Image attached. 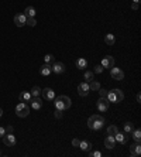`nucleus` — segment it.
I'll return each mask as SVG.
<instances>
[{"label": "nucleus", "mask_w": 141, "mask_h": 157, "mask_svg": "<svg viewBox=\"0 0 141 157\" xmlns=\"http://www.w3.org/2000/svg\"><path fill=\"white\" fill-rule=\"evenodd\" d=\"M104 125V118L100 115H92L88 119V127L92 130H100Z\"/></svg>", "instance_id": "1"}, {"label": "nucleus", "mask_w": 141, "mask_h": 157, "mask_svg": "<svg viewBox=\"0 0 141 157\" xmlns=\"http://www.w3.org/2000/svg\"><path fill=\"white\" fill-rule=\"evenodd\" d=\"M55 102V109H61V111H65V109H69L70 108V99L65 95H59L54 99Z\"/></svg>", "instance_id": "2"}, {"label": "nucleus", "mask_w": 141, "mask_h": 157, "mask_svg": "<svg viewBox=\"0 0 141 157\" xmlns=\"http://www.w3.org/2000/svg\"><path fill=\"white\" fill-rule=\"evenodd\" d=\"M107 101L109 102H113V103H118L124 99V93H123L122 89H113L110 92H107Z\"/></svg>", "instance_id": "3"}, {"label": "nucleus", "mask_w": 141, "mask_h": 157, "mask_svg": "<svg viewBox=\"0 0 141 157\" xmlns=\"http://www.w3.org/2000/svg\"><path fill=\"white\" fill-rule=\"evenodd\" d=\"M28 113H30V106L26 102H20L16 106V115L19 118H26V116H28Z\"/></svg>", "instance_id": "4"}, {"label": "nucleus", "mask_w": 141, "mask_h": 157, "mask_svg": "<svg viewBox=\"0 0 141 157\" xmlns=\"http://www.w3.org/2000/svg\"><path fill=\"white\" fill-rule=\"evenodd\" d=\"M110 75H112L113 79L116 81H122L124 78V72L122 71V68H116V67H112L110 68Z\"/></svg>", "instance_id": "5"}, {"label": "nucleus", "mask_w": 141, "mask_h": 157, "mask_svg": "<svg viewBox=\"0 0 141 157\" xmlns=\"http://www.w3.org/2000/svg\"><path fill=\"white\" fill-rule=\"evenodd\" d=\"M2 139H3V143H4L6 146H9V147L16 146V136H14L13 133H6Z\"/></svg>", "instance_id": "6"}, {"label": "nucleus", "mask_w": 141, "mask_h": 157, "mask_svg": "<svg viewBox=\"0 0 141 157\" xmlns=\"http://www.w3.org/2000/svg\"><path fill=\"white\" fill-rule=\"evenodd\" d=\"M41 93H42V98H44L45 101H54V99H55V91L51 88L41 89Z\"/></svg>", "instance_id": "7"}, {"label": "nucleus", "mask_w": 141, "mask_h": 157, "mask_svg": "<svg viewBox=\"0 0 141 157\" xmlns=\"http://www.w3.org/2000/svg\"><path fill=\"white\" fill-rule=\"evenodd\" d=\"M96 106H98L99 112H107V109H109V101H107V98H99L98 103H96Z\"/></svg>", "instance_id": "8"}, {"label": "nucleus", "mask_w": 141, "mask_h": 157, "mask_svg": "<svg viewBox=\"0 0 141 157\" xmlns=\"http://www.w3.org/2000/svg\"><path fill=\"white\" fill-rule=\"evenodd\" d=\"M30 102H31V109L34 111H40L42 108V99L40 96H31Z\"/></svg>", "instance_id": "9"}, {"label": "nucleus", "mask_w": 141, "mask_h": 157, "mask_svg": "<svg viewBox=\"0 0 141 157\" xmlns=\"http://www.w3.org/2000/svg\"><path fill=\"white\" fill-rule=\"evenodd\" d=\"M26 21H27V17L24 16V13H19L14 16V24L17 26V27H23L26 26Z\"/></svg>", "instance_id": "10"}, {"label": "nucleus", "mask_w": 141, "mask_h": 157, "mask_svg": "<svg viewBox=\"0 0 141 157\" xmlns=\"http://www.w3.org/2000/svg\"><path fill=\"white\" fill-rule=\"evenodd\" d=\"M51 67H52V72H54V74L61 75L65 72V64H64V62H54Z\"/></svg>", "instance_id": "11"}, {"label": "nucleus", "mask_w": 141, "mask_h": 157, "mask_svg": "<svg viewBox=\"0 0 141 157\" xmlns=\"http://www.w3.org/2000/svg\"><path fill=\"white\" fill-rule=\"evenodd\" d=\"M90 88H89V83L88 82H82L78 85V93H79L80 96H86L88 93H89Z\"/></svg>", "instance_id": "12"}, {"label": "nucleus", "mask_w": 141, "mask_h": 157, "mask_svg": "<svg viewBox=\"0 0 141 157\" xmlns=\"http://www.w3.org/2000/svg\"><path fill=\"white\" fill-rule=\"evenodd\" d=\"M102 67L103 68H112V67H114V58H113L112 55H106L103 57V60H102Z\"/></svg>", "instance_id": "13"}, {"label": "nucleus", "mask_w": 141, "mask_h": 157, "mask_svg": "<svg viewBox=\"0 0 141 157\" xmlns=\"http://www.w3.org/2000/svg\"><path fill=\"white\" fill-rule=\"evenodd\" d=\"M114 140L118 142V143H122V144H126L127 142H128V136H127V133H120V132H117V133L114 134Z\"/></svg>", "instance_id": "14"}, {"label": "nucleus", "mask_w": 141, "mask_h": 157, "mask_svg": "<svg viewBox=\"0 0 141 157\" xmlns=\"http://www.w3.org/2000/svg\"><path fill=\"white\" fill-rule=\"evenodd\" d=\"M40 74L42 75V77H48V75H51L52 74V67L51 64H44L40 68Z\"/></svg>", "instance_id": "15"}, {"label": "nucleus", "mask_w": 141, "mask_h": 157, "mask_svg": "<svg viewBox=\"0 0 141 157\" xmlns=\"http://www.w3.org/2000/svg\"><path fill=\"white\" fill-rule=\"evenodd\" d=\"M130 154L133 157H138L141 154V146L140 143H136V144H131V147H130Z\"/></svg>", "instance_id": "16"}, {"label": "nucleus", "mask_w": 141, "mask_h": 157, "mask_svg": "<svg viewBox=\"0 0 141 157\" xmlns=\"http://www.w3.org/2000/svg\"><path fill=\"white\" fill-rule=\"evenodd\" d=\"M104 147H107V149H114L116 147L114 136H107V137L104 139Z\"/></svg>", "instance_id": "17"}, {"label": "nucleus", "mask_w": 141, "mask_h": 157, "mask_svg": "<svg viewBox=\"0 0 141 157\" xmlns=\"http://www.w3.org/2000/svg\"><path fill=\"white\" fill-rule=\"evenodd\" d=\"M79 147L82 149L83 152H89L90 149H92V143H90V142H88V140H80Z\"/></svg>", "instance_id": "18"}, {"label": "nucleus", "mask_w": 141, "mask_h": 157, "mask_svg": "<svg viewBox=\"0 0 141 157\" xmlns=\"http://www.w3.org/2000/svg\"><path fill=\"white\" fill-rule=\"evenodd\" d=\"M35 9L34 7H31V6H28V7H26V10H24V16L26 17H35Z\"/></svg>", "instance_id": "19"}, {"label": "nucleus", "mask_w": 141, "mask_h": 157, "mask_svg": "<svg viewBox=\"0 0 141 157\" xmlns=\"http://www.w3.org/2000/svg\"><path fill=\"white\" fill-rule=\"evenodd\" d=\"M86 67H88V61L85 60V58H78V60H76V68L85 69Z\"/></svg>", "instance_id": "20"}, {"label": "nucleus", "mask_w": 141, "mask_h": 157, "mask_svg": "<svg viewBox=\"0 0 141 157\" xmlns=\"http://www.w3.org/2000/svg\"><path fill=\"white\" fill-rule=\"evenodd\" d=\"M104 42H106L107 46H113V44L116 42V37H114V34H106V37H104Z\"/></svg>", "instance_id": "21"}, {"label": "nucleus", "mask_w": 141, "mask_h": 157, "mask_svg": "<svg viewBox=\"0 0 141 157\" xmlns=\"http://www.w3.org/2000/svg\"><path fill=\"white\" fill-rule=\"evenodd\" d=\"M19 99H20V102H30V99H31V93L30 92H21Z\"/></svg>", "instance_id": "22"}, {"label": "nucleus", "mask_w": 141, "mask_h": 157, "mask_svg": "<svg viewBox=\"0 0 141 157\" xmlns=\"http://www.w3.org/2000/svg\"><path fill=\"white\" fill-rule=\"evenodd\" d=\"M131 134H133V137H134V140H136L137 143H140L141 142V130L134 127V130L131 132Z\"/></svg>", "instance_id": "23"}, {"label": "nucleus", "mask_w": 141, "mask_h": 157, "mask_svg": "<svg viewBox=\"0 0 141 157\" xmlns=\"http://www.w3.org/2000/svg\"><path fill=\"white\" fill-rule=\"evenodd\" d=\"M133 130H134V125H133L131 122H126V123H124V133L131 134Z\"/></svg>", "instance_id": "24"}, {"label": "nucleus", "mask_w": 141, "mask_h": 157, "mask_svg": "<svg viewBox=\"0 0 141 157\" xmlns=\"http://www.w3.org/2000/svg\"><path fill=\"white\" fill-rule=\"evenodd\" d=\"M118 132V129H117V126H114V125H110L107 127V134L109 136H114V134Z\"/></svg>", "instance_id": "25"}, {"label": "nucleus", "mask_w": 141, "mask_h": 157, "mask_svg": "<svg viewBox=\"0 0 141 157\" xmlns=\"http://www.w3.org/2000/svg\"><path fill=\"white\" fill-rule=\"evenodd\" d=\"M89 88H90V91H99V88H100V83H99L98 81H90Z\"/></svg>", "instance_id": "26"}, {"label": "nucleus", "mask_w": 141, "mask_h": 157, "mask_svg": "<svg viewBox=\"0 0 141 157\" xmlns=\"http://www.w3.org/2000/svg\"><path fill=\"white\" fill-rule=\"evenodd\" d=\"M30 93H31V96H40L41 95V88L40 86H33Z\"/></svg>", "instance_id": "27"}, {"label": "nucleus", "mask_w": 141, "mask_h": 157, "mask_svg": "<svg viewBox=\"0 0 141 157\" xmlns=\"http://www.w3.org/2000/svg\"><path fill=\"white\" fill-rule=\"evenodd\" d=\"M44 60H45V64H54L55 62V58H54V55L52 54H47V55L44 57Z\"/></svg>", "instance_id": "28"}, {"label": "nucleus", "mask_w": 141, "mask_h": 157, "mask_svg": "<svg viewBox=\"0 0 141 157\" xmlns=\"http://www.w3.org/2000/svg\"><path fill=\"white\" fill-rule=\"evenodd\" d=\"M83 78L86 79V82H90V81H93V72H90V71H86L83 74Z\"/></svg>", "instance_id": "29"}, {"label": "nucleus", "mask_w": 141, "mask_h": 157, "mask_svg": "<svg viewBox=\"0 0 141 157\" xmlns=\"http://www.w3.org/2000/svg\"><path fill=\"white\" fill-rule=\"evenodd\" d=\"M26 24H27V26H30V27H34V26L37 24V21H35V19H34V17H27V21H26Z\"/></svg>", "instance_id": "30"}, {"label": "nucleus", "mask_w": 141, "mask_h": 157, "mask_svg": "<svg viewBox=\"0 0 141 157\" xmlns=\"http://www.w3.org/2000/svg\"><path fill=\"white\" fill-rule=\"evenodd\" d=\"M93 71L96 72V74H102V72L104 71V68L102 67V64H99V65H94V69H93Z\"/></svg>", "instance_id": "31"}, {"label": "nucleus", "mask_w": 141, "mask_h": 157, "mask_svg": "<svg viewBox=\"0 0 141 157\" xmlns=\"http://www.w3.org/2000/svg\"><path fill=\"white\" fill-rule=\"evenodd\" d=\"M107 92H109V91H106V89L99 88V95H100V98H106V96H107Z\"/></svg>", "instance_id": "32"}, {"label": "nucleus", "mask_w": 141, "mask_h": 157, "mask_svg": "<svg viewBox=\"0 0 141 157\" xmlns=\"http://www.w3.org/2000/svg\"><path fill=\"white\" fill-rule=\"evenodd\" d=\"M62 112L64 111H61V109H55V118L56 119H61L62 118Z\"/></svg>", "instance_id": "33"}, {"label": "nucleus", "mask_w": 141, "mask_h": 157, "mask_svg": "<svg viewBox=\"0 0 141 157\" xmlns=\"http://www.w3.org/2000/svg\"><path fill=\"white\" fill-rule=\"evenodd\" d=\"M89 156L90 157H100V156H102V153H100V152H90Z\"/></svg>", "instance_id": "34"}, {"label": "nucleus", "mask_w": 141, "mask_h": 157, "mask_svg": "<svg viewBox=\"0 0 141 157\" xmlns=\"http://www.w3.org/2000/svg\"><path fill=\"white\" fill-rule=\"evenodd\" d=\"M6 133H7V132H6V127L4 126H0V137H3Z\"/></svg>", "instance_id": "35"}, {"label": "nucleus", "mask_w": 141, "mask_h": 157, "mask_svg": "<svg viewBox=\"0 0 141 157\" xmlns=\"http://www.w3.org/2000/svg\"><path fill=\"white\" fill-rule=\"evenodd\" d=\"M79 143H80V140H79V139H78V137L72 140V144H74L75 147H79Z\"/></svg>", "instance_id": "36"}, {"label": "nucleus", "mask_w": 141, "mask_h": 157, "mask_svg": "<svg viewBox=\"0 0 141 157\" xmlns=\"http://www.w3.org/2000/svg\"><path fill=\"white\" fill-rule=\"evenodd\" d=\"M6 132H7V133H13V127H11V126H7V127H6Z\"/></svg>", "instance_id": "37"}, {"label": "nucleus", "mask_w": 141, "mask_h": 157, "mask_svg": "<svg viewBox=\"0 0 141 157\" xmlns=\"http://www.w3.org/2000/svg\"><path fill=\"white\" fill-rule=\"evenodd\" d=\"M131 7H133V10H138V3H133Z\"/></svg>", "instance_id": "38"}, {"label": "nucleus", "mask_w": 141, "mask_h": 157, "mask_svg": "<svg viewBox=\"0 0 141 157\" xmlns=\"http://www.w3.org/2000/svg\"><path fill=\"white\" fill-rule=\"evenodd\" d=\"M136 99H137V102H140V101H141V96H140V93H137V96H136Z\"/></svg>", "instance_id": "39"}, {"label": "nucleus", "mask_w": 141, "mask_h": 157, "mask_svg": "<svg viewBox=\"0 0 141 157\" xmlns=\"http://www.w3.org/2000/svg\"><path fill=\"white\" fill-rule=\"evenodd\" d=\"M2 116H3V109L0 108V118H2Z\"/></svg>", "instance_id": "40"}, {"label": "nucleus", "mask_w": 141, "mask_h": 157, "mask_svg": "<svg viewBox=\"0 0 141 157\" xmlns=\"http://www.w3.org/2000/svg\"><path fill=\"white\" fill-rule=\"evenodd\" d=\"M138 2H140V0H133V3H138Z\"/></svg>", "instance_id": "41"}, {"label": "nucleus", "mask_w": 141, "mask_h": 157, "mask_svg": "<svg viewBox=\"0 0 141 157\" xmlns=\"http://www.w3.org/2000/svg\"><path fill=\"white\" fill-rule=\"evenodd\" d=\"M0 156H2V152H0Z\"/></svg>", "instance_id": "42"}]
</instances>
